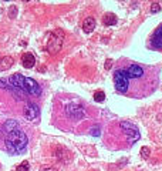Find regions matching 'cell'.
<instances>
[{"mask_svg": "<svg viewBox=\"0 0 162 171\" xmlns=\"http://www.w3.org/2000/svg\"><path fill=\"white\" fill-rule=\"evenodd\" d=\"M61 46H63V37L61 36L57 37V33L50 34V40L47 43V50L50 53H57L58 50L61 49Z\"/></svg>", "mask_w": 162, "mask_h": 171, "instance_id": "8992f818", "label": "cell"}, {"mask_svg": "<svg viewBox=\"0 0 162 171\" xmlns=\"http://www.w3.org/2000/svg\"><path fill=\"white\" fill-rule=\"evenodd\" d=\"M29 168H30V164L27 163V161H23V163H22V164H20V165H19V167L16 168V171H27Z\"/></svg>", "mask_w": 162, "mask_h": 171, "instance_id": "9a60e30c", "label": "cell"}, {"mask_svg": "<svg viewBox=\"0 0 162 171\" xmlns=\"http://www.w3.org/2000/svg\"><path fill=\"white\" fill-rule=\"evenodd\" d=\"M111 66H113V61H111V60H107V61H105V69H107V70H110V69H111Z\"/></svg>", "mask_w": 162, "mask_h": 171, "instance_id": "44dd1931", "label": "cell"}, {"mask_svg": "<svg viewBox=\"0 0 162 171\" xmlns=\"http://www.w3.org/2000/svg\"><path fill=\"white\" fill-rule=\"evenodd\" d=\"M65 113L70 118H74V120H81L85 115V111H84L82 106L77 104V103H70L65 107Z\"/></svg>", "mask_w": 162, "mask_h": 171, "instance_id": "5b68a950", "label": "cell"}, {"mask_svg": "<svg viewBox=\"0 0 162 171\" xmlns=\"http://www.w3.org/2000/svg\"><path fill=\"white\" fill-rule=\"evenodd\" d=\"M23 1H29V0H23Z\"/></svg>", "mask_w": 162, "mask_h": 171, "instance_id": "7402d4cb", "label": "cell"}, {"mask_svg": "<svg viewBox=\"0 0 162 171\" xmlns=\"http://www.w3.org/2000/svg\"><path fill=\"white\" fill-rule=\"evenodd\" d=\"M114 84L115 89L120 93H127L128 86H130V76L125 70H117L114 73Z\"/></svg>", "mask_w": 162, "mask_h": 171, "instance_id": "3957f363", "label": "cell"}, {"mask_svg": "<svg viewBox=\"0 0 162 171\" xmlns=\"http://www.w3.org/2000/svg\"><path fill=\"white\" fill-rule=\"evenodd\" d=\"M82 29H84L85 33H91L95 29V20H94L92 17H87V19L84 20V23H82Z\"/></svg>", "mask_w": 162, "mask_h": 171, "instance_id": "7c38bea8", "label": "cell"}, {"mask_svg": "<svg viewBox=\"0 0 162 171\" xmlns=\"http://www.w3.org/2000/svg\"><path fill=\"white\" fill-rule=\"evenodd\" d=\"M22 63H23V67L26 69H32L34 63H36V58L33 56L32 53H24L23 56H22Z\"/></svg>", "mask_w": 162, "mask_h": 171, "instance_id": "30bf717a", "label": "cell"}, {"mask_svg": "<svg viewBox=\"0 0 162 171\" xmlns=\"http://www.w3.org/2000/svg\"><path fill=\"white\" fill-rule=\"evenodd\" d=\"M13 63H14V60L10 56H6V57H3V58H0V71L9 70V69L13 66Z\"/></svg>", "mask_w": 162, "mask_h": 171, "instance_id": "8fae6325", "label": "cell"}, {"mask_svg": "<svg viewBox=\"0 0 162 171\" xmlns=\"http://www.w3.org/2000/svg\"><path fill=\"white\" fill-rule=\"evenodd\" d=\"M29 139L26 136V133L20 128H13L7 131V137H6V147L10 153L13 154H22L24 153L27 148Z\"/></svg>", "mask_w": 162, "mask_h": 171, "instance_id": "6da1fadb", "label": "cell"}, {"mask_svg": "<svg viewBox=\"0 0 162 171\" xmlns=\"http://www.w3.org/2000/svg\"><path fill=\"white\" fill-rule=\"evenodd\" d=\"M39 114H40V110H39V107L36 106L34 103H29L24 107V117L27 120H30V121L36 120L39 117Z\"/></svg>", "mask_w": 162, "mask_h": 171, "instance_id": "52a82bcc", "label": "cell"}, {"mask_svg": "<svg viewBox=\"0 0 162 171\" xmlns=\"http://www.w3.org/2000/svg\"><path fill=\"white\" fill-rule=\"evenodd\" d=\"M9 82L13 86H16L17 89H20L23 93H27L30 96H40L41 94V89L39 86V83L33 79L23 77L22 74H14V76L9 77Z\"/></svg>", "mask_w": 162, "mask_h": 171, "instance_id": "7a4b0ae2", "label": "cell"}, {"mask_svg": "<svg viewBox=\"0 0 162 171\" xmlns=\"http://www.w3.org/2000/svg\"><path fill=\"white\" fill-rule=\"evenodd\" d=\"M159 10H161V6H159V4H156V3H154V4L151 6V12H152V13H158Z\"/></svg>", "mask_w": 162, "mask_h": 171, "instance_id": "ac0fdd59", "label": "cell"}, {"mask_svg": "<svg viewBox=\"0 0 162 171\" xmlns=\"http://www.w3.org/2000/svg\"><path fill=\"white\" fill-rule=\"evenodd\" d=\"M127 73H128V76L132 77V79H138V77H141V76L144 74V70H142V67H139L138 64H132L128 67Z\"/></svg>", "mask_w": 162, "mask_h": 171, "instance_id": "ba28073f", "label": "cell"}, {"mask_svg": "<svg viewBox=\"0 0 162 171\" xmlns=\"http://www.w3.org/2000/svg\"><path fill=\"white\" fill-rule=\"evenodd\" d=\"M94 100L98 101V103H103V101L105 100V93H104V91H97V93L94 94Z\"/></svg>", "mask_w": 162, "mask_h": 171, "instance_id": "5bb4252c", "label": "cell"}, {"mask_svg": "<svg viewBox=\"0 0 162 171\" xmlns=\"http://www.w3.org/2000/svg\"><path fill=\"white\" fill-rule=\"evenodd\" d=\"M120 126H121L122 131L127 134V137H128V140H130L131 143H134V141H138V140H139L141 134H139L138 128L134 126V124H131V123H128V121H121Z\"/></svg>", "mask_w": 162, "mask_h": 171, "instance_id": "277c9868", "label": "cell"}, {"mask_svg": "<svg viewBox=\"0 0 162 171\" xmlns=\"http://www.w3.org/2000/svg\"><path fill=\"white\" fill-rule=\"evenodd\" d=\"M91 134H92L94 137H98V136L101 134V133H100V127H98V126L92 127V128H91Z\"/></svg>", "mask_w": 162, "mask_h": 171, "instance_id": "e0dca14e", "label": "cell"}, {"mask_svg": "<svg viewBox=\"0 0 162 171\" xmlns=\"http://www.w3.org/2000/svg\"><path fill=\"white\" fill-rule=\"evenodd\" d=\"M152 47L156 49H162V25L156 29L154 37H152Z\"/></svg>", "mask_w": 162, "mask_h": 171, "instance_id": "9c48e42d", "label": "cell"}, {"mask_svg": "<svg viewBox=\"0 0 162 171\" xmlns=\"http://www.w3.org/2000/svg\"><path fill=\"white\" fill-rule=\"evenodd\" d=\"M6 1H9V0H6Z\"/></svg>", "mask_w": 162, "mask_h": 171, "instance_id": "603a6c76", "label": "cell"}, {"mask_svg": "<svg viewBox=\"0 0 162 171\" xmlns=\"http://www.w3.org/2000/svg\"><path fill=\"white\" fill-rule=\"evenodd\" d=\"M149 154H151V150H149L148 147H142V148H141V157H142V158H148Z\"/></svg>", "mask_w": 162, "mask_h": 171, "instance_id": "2e32d148", "label": "cell"}, {"mask_svg": "<svg viewBox=\"0 0 162 171\" xmlns=\"http://www.w3.org/2000/svg\"><path fill=\"white\" fill-rule=\"evenodd\" d=\"M103 22H104V25L105 26H114L117 23V16L113 14V13H107L104 19H103Z\"/></svg>", "mask_w": 162, "mask_h": 171, "instance_id": "4fadbf2b", "label": "cell"}, {"mask_svg": "<svg viewBox=\"0 0 162 171\" xmlns=\"http://www.w3.org/2000/svg\"><path fill=\"white\" fill-rule=\"evenodd\" d=\"M40 171H57L56 168H53V167H50V165H44V167H41Z\"/></svg>", "mask_w": 162, "mask_h": 171, "instance_id": "ffe728a7", "label": "cell"}, {"mask_svg": "<svg viewBox=\"0 0 162 171\" xmlns=\"http://www.w3.org/2000/svg\"><path fill=\"white\" fill-rule=\"evenodd\" d=\"M16 14H17V7H16V6H11V9H10V13H9V16L13 19V17L16 16Z\"/></svg>", "mask_w": 162, "mask_h": 171, "instance_id": "d6986e66", "label": "cell"}]
</instances>
